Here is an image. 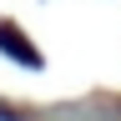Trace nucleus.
<instances>
[{
  "instance_id": "obj_1",
  "label": "nucleus",
  "mask_w": 121,
  "mask_h": 121,
  "mask_svg": "<svg viewBox=\"0 0 121 121\" xmlns=\"http://www.w3.org/2000/svg\"><path fill=\"white\" fill-rule=\"evenodd\" d=\"M0 51L15 56V60H25V66H40V56L30 51V40H20V30H15V25H0Z\"/></svg>"
}]
</instances>
